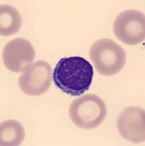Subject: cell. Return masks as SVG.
Here are the masks:
<instances>
[{"instance_id":"6da1fadb","label":"cell","mask_w":145,"mask_h":146,"mask_svg":"<svg viewBox=\"0 0 145 146\" xmlns=\"http://www.w3.org/2000/svg\"><path fill=\"white\" fill-rule=\"evenodd\" d=\"M93 73L91 64L83 57H64L53 70V80L64 93L78 96L90 89Z\"/></svg>"},{"instance_id":"7a4b0ae2","label":"cell","mask_w":145,"mask_h":146,"mask_svg":"<svg viewBox=\"0 0 145 146\" xmlns=\"http://www.w3.org/2000/svg\"><path fill=\"white\" fill-rule=\"evenodd\" d=\"M90 58L97 72L104 76L117 75L126 63V53L123 48L111 39L97 40L90 50Z\"/></svg>"},{"instance_id":"3957f363","label":"cell","mask_w":145,"mask_h":146,"mask_svg":"<svg viewBox=\"0 0 145 146\" xmlns=\"http://www.w3.org/2000/svg\"><path fill=\"white\" fill-rule=\"evenodd\" d=\"M106 113V105L104 100L92 94L75 99L69 108L70 120L82 129H92L100 126Z\"/></svg>"},{"instance_id":"277c9868","label":"cell","mask_w":145,"mask_h":146,"mask_svg":"<svg viewBox=\"0 0 145 146\" xmlns=\"http://www.w3.org/2000/svg\"><path fill=\"white\" fill-rule=\"evenodd\" d=\"M113 30L117 39L128 45L140 44L145 38V16L136 10H127L119 14Z\"/></svg>"},{"instance_id":"5b68a950","label":"cell","mask_w":145,"mask_h":146,"mask_svg":"<svg viewBox=\"0 0 145 146\" xmlns=\"http://www.w3.org/2000/svg\"><path fill=\"white\" fill-rule=\"evenodd\" d=\"M53 72L48 62L40 60L23 72L19 79V86L22 92L37 96L47 92L51 85Z\"/></svg>"},{"instance_id":"8992f818","label":"cell","mask_w":145,"mask_h":146,"mask_svg":"<svg viewBox=\"0 0 145 146\" xmlns=\"http://www.w3.org/2000/svg\"><path fill=\"white\" fill-rule=\"evenodd\" d=\"M35 50L29 40L15 38L10 40L2 51V59L6 68L13 72H22L32 65Z\"/></svg>"},{"instance_id":"52a82bcc","label":"cell","mask_w":145,"mask_h":146,"mask_svg":"<svg viewBox=\"0 0 145 146\" xmlns=\"http://www.w3.org/2000/svg\"><path fill=\"white\" fill-rule=\"evenodd\" d=\"M117 127L121 136L134 143L145 140V112L138 107H129L118 115Z\"/></svg>"},{"instance_id":"ba28073f","label":"cell","mask_w":145,"mask_h":146,"mask_svg":"<svg viewBox=\"0 0 145 146\" xmlns=\"http://www.w3.org/2000/svg\"><path fill=\"white\" fill-rule=\"evenodd\" d=\"M20 12L10 5H2L0 7V35L9 36L18 33L22 26Z\"/></svg>"},{"instance_id":"9c48e42d","label":"cell","mask_w":145,"mask_h":146,"mask_svg":"<svg viewBox=\"0 0 145 146\" xmlns=\"http://www.w3.org/2000/svg\"><path fill=\"white\" fill-rule=\"evenodd\" d=\"M25 137V130L15 120H7L0 125V145H20Z\"/></svg>"}]
</instances>
